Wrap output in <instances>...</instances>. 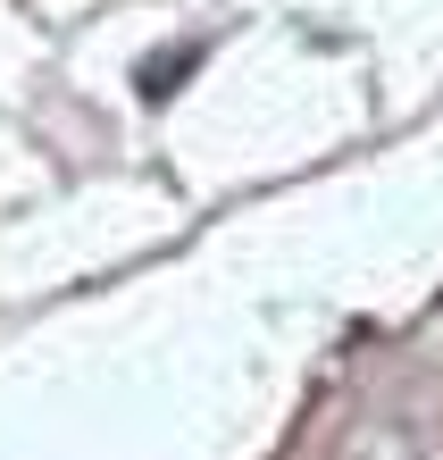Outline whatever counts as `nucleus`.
Returning <instances> with one entry per match:
<instances>
[{"mask_svg": "<svg viewBox=\"0 0 443 460\" xmlns=\"http://www.w3.org/2000/svg\"><path fill=\"white\" fill-rule=\"evenodd\" d=\"M335 460H443V411L419 394H385L368 411H351Z\"/></svg>", "mask_w": 443, "mask_h": 460, "instance_id": "obj_1", "label": "nucleus"}]
</instances>
